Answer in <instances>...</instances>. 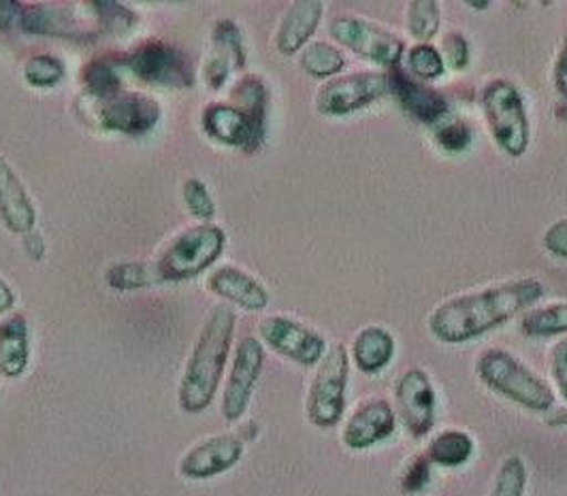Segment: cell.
I'll return each instance as SVG.
<instances>
[{"label":"cell","instance_id":"obj_45","mask_svg":"<svg viewBox=\"0 0 567 496\" xmlns=\"http://www.w3.org/2000/svg\"><path fill=\"white\" fill-rule=\"evenodd\" d=\"M472 7H476V9H486L488 7V2H470Z\"/></svg>","mask_w":567,"mask_h":496},{"label":"cell","instance_id":"obj_14","mask_svg":"<svg viewBox=\"0 0 567 496\" xmlns=\"http://www.w3.org/2000/svg\"><path fill=\"white\" fill-rule=\"evenodd\" d=\"M398 428L395 407L386 399H368L357 405V410L348 415L341 442L354 452L371 450L378 443L386 442Z\"/></svg>","mask_w":567,"mask_h":496},{"label":"cell","instance_id":"obj_29","mask_svg":"<svg viewBox=\"0 0 567 496\" xmlns=\"http://www.w3.org/2000/svg\"><path fill=\"white\" fill-rule=\"evenodd\" d=\"M233 96L237 99L239 110L244 111L258 128L265 131V122H267V87L260 78L248 75L241 82L235 85Z\"/></svg>","mask_w":567,"mask_h":496},{"label":"cell","instance_id":"obj_24","mask_svg":"<svg viewBox=\"0 0 567 496\" xmlns=\"http://www.w3.org/2000/svg\"><path fill=\"white\" fill-rule=\"evenodd\" d=\"M18 28L41 37H78L82 32L75 18L54 4H22Z\"/></svg>","mask_w":567,"mask_h":496},{"label":"cell","instance_id":"obj_10","mask_svg":"<svg viewBox=\"0 0 567 496\" xmlns=\"http://www.w3.org/2000/svg\"><path fill=\"white\" fill-rule=\"evenodd\" d=\"M262 366H265L262 343L255 337H244L237 343L227 382L223 388V415L227 422H237L248 412Z\"/></svg>","mask_w":567,"mask_h":496},{"label":"cell","instance_id":"obj_1","mask_svg":"<svg viewBox=\"0 0 567 496\" xmlns=\"http://www.w3.org/2000/svg\"><path fill=\"white\" fill-rule=\"evenodd\" d=\"M544 297L538 277H516L451 297L429 316V332L446 345H463L508 324Z\"/></svg>","mask_w":567,"mask_h":496},{"label":"cell","instance_id":"obj_17","mask_svg":"<svg viewBox=\"0 0 567 496\" xmlns=\"http://www.w3.org/2000/svg\"><path fill=\"white\" fill-rule=\"evenodd\" d=\"M246 48L241 30L230 22L220 20L214 27V48L205 62V82L212 90H220L227 83L233 69H244Z\"/></svg>","mask_w":567,"mask_h":496},{"label":"cell","instance_id":"obj_16","mask_svg":"<svg viewBox=\"0 0 567 496\" xmlns=\"http://www.w3.org/2000/svg\"><path fill=\"white\" fill-rule=\"evenodd\" d=\"M203 131L207 137L228 145L255 152L260 147L265 131L258 128L255 122L235 105L227 103H212L203 111Z\"/></svg>","mask_w":567,"mask_h":496},{"label":"cell","instance_id":"obj_11","mask_svg":"<svg viewBox=\"0 0 567 496\" xmlns=\"http://www.w3.org/2000/svg\"><path fill=\"white\" fill-rule=\"evenodd\" d=\"M126 66L137 80L163 87H188L195 83L188 55L161 41L143 43L126 58Z\"/></svg>","mask_w":567,"mask_h":496},{"label":"cell","instance_id":"obj_36","mask_svg":"<svg viewBox=\"0 0 567 496\" xmlns=\"http://www.w3.org/2000/svg\"><path fill=\"white\" fill-rule=\"evenodd\" d=\"M92 7L99 11L96 16H99L101 24L110 32H124L137 22V16L120 2H92Z\"/></svg>","mask_w":567,"mask_h":496},{"label":"cell","instance_id":"obj_19","mask_svg":"<svg viewBox=\"0 0 567 496\" xmlns=\"http://www.w3.org/2000/svg\"><path fill=\"white\" fill-rule=\"evenodd\" d=\"M0 220L16 232L30 235L37 221V209L22 179L11 165L0 156Z\"/></svg>","mask_w":567,"mask_h":496},{"label":"cell","instance_id":"obj_42","mask_svg":"<svg viewBox=\"0 0 567 496\" xmlns=\"http://www.w3.org/2000/svg\"><path fill=\"white\" fill-rule=\"evenodd\" d=\"M553 83H555V90H557L559 99L567 105V32L564 37V43H561V50H559L557 60H555Z\"/></svg>","mask_w":567,"mask_h":496},{"label":"cell","instance_id":"obj_37","mask_svg":"<svg viewBox=\"0 0 567 496\" xmlns=\"http://www.w3.org/2000/svg\"><path fill=\"white\" fill-rule=\"evenodd\" d=\"M429 479H431V463L425 454H419L408 463V467L401 475V490L405 495H416L425 490Z\"/></svg>","mask_w":567,"mask_h":496},{"label":"cell","instance_id":"obj_23","mask_svg":"<svg viewBox=\"0 0 567 496\" xmlns=\"http://www.w3.org/2000/svg\"><path fill=\"white\" fill-rule=\"evenodd\" d=\"M350 356L361 373L375 375L384 371L395 356V337L384 327H365L354 334Z\"/></svg>","mask_w":567,"mask_h":496},{"label":"cell","instance_id":"obj_18","mask_svg":"<svg viewBox=\"0 0 567 496\" xmlns=\"http://www.w3.org/2000/svg\"><path fill=\"white\" fill-rule=\"evenodd\" d=\"M324 4L320 0H297L292 2L276 32V50L282 55L299 54L310 45L313 32L322 22Z\"/></svg>","mask_w":567,"mask_h":496},{"label":"cell","instance_id":"obj_38","mask_svg":"<svg viewBox=\"0 0 567 496\" xmlns=\"http://www.w3.org/2000/svg\"><path fill=\"white\" fill-rule=\"evenodd\" d=\"M435 138H437V143H440L442 149L458 154V152H465V149L470 147V143H472V131H470V126L463 124L461 120H454V122H446L442 128H437Z\"/></svg>","mask_w":567,"mask_h":496},{"label":"cell","instance_id":"obj_26","mask_svg":"<svg viewBox=\"0 0 567 496\" xmlns=\"http://www.w3.org/2000/svg\"><path fill=\"white\" fill-rule=\"evenodd\" d=\"M520 331L538 339L567 334V303L559 301L527 309L520 318Z\"/></svg>","mask_w":567,"mask_h":496},{"label":"cell","instance_id":"obj_5","mask_svg":"<svg viewBox=\"0 0 567 496\" xmlns=\"http://www.w3.org/2000/svg\"><path fill=\"white\" fill-rule=\"evenodd\" d=\"M227 232L216 224H199L179 232L156 260L158 276L165 281H184L209 269L225 251Z\"/></svg>","mask_w":567,"mask_h":496},{"label":"cell","instance_id":"obj_30","mask_svg":"<svg viewBox=\"0 0 567 496\" xmlns=\"http://www.w3.org/2000/svg\"><path fill=\"white\" fill-rule=\"evenodd\" d=\"M107 283L114 290H137V288H147L154 283H163V279L158 276L156 262H124V265H115L107 271Z\"/></svg>","mask_w":567,"mask_h":496},{"label":"cell","instance_id":"obj_2","mask_svg":"<svg viewBox=\"0 0 567 496\" xmlns=\"http://www.w3.org/2000/svg\"><path fill=\"white\" fill-rule=\"evenodd\" d=\"M235 329L237 316L230 307L216 304L209 311L177 390L179 407L186 414H200L214 403L225 375Z\"/></svg>","mask_w":567,"mask_h":496},{"label":"cell","instance_id":"obj_12","mask_svg":"<svg viewBox=\"0 0 567 496\" xmlns=\"http://www.w3.org/2000/svg\"><path fill=\"white\" fill-rule=\"evenodd\" d=\"M395 401L399 417L412 437H425L431 433L437 396L425 369L412 366L401 373L395 384Z\"/></svg>","mask_w":567,"mask_h":496},{"label":"cell","instance_id":"obj_39","mask_svg":"<svg viewBox=\"0 0 567 496\" xmlns=\"http://www.w3.org/2000/svg\"><path fill=\"white\" fill-rule=\"evenodd\" d=\"M442 58L446 62V66H451L454 71H463L470 64V41L461 34V32H449L442 39Z\"/></svg>","mask_w":567,"mask_h":496},{"label":"cell","instance_id":"obj_13","mask_svg":"<svg viewBox=\"0 0 567 496\" xmlns=\"http://www.w3.org/2000/svg\"><path fill=\"white\" fill-rule=\"evenodd\" d=\"M244 456V440L237 435H212L195 443L179 461V475L184 479L203 482L233 469Z\"/></svg>","mask_w":567,"mask_h":496},{"label":"cell","instance_id":"obj_32","mask_svg":"<svg viewBox=\"0 0 567 496\" xmlns=\"http://www.w3.org/2000/svg\"><path fill=\"white\" fill-rule=\"evenodd\" d=\"M527 465L520 456H508L495 473L488 496H525L527 493Z\"/></svg>","mask_w":567,"mask_h":496},{"label":"cell","instance_id":"obj_20","mask_svg":"<svg viewBox=\"0 0 567 496\" xmlns=\"http://www.w3.org/2000/svg\"><path fill=\"white\" fill-rule=\"evenodd\" d=\"M207 288L216 297L248 311H262L269 304L267 288L255 276L233 265L220 267L207 277Z\"/></svg>","mask_w":567,"mask_h":496},{"label":"cell","instance_id":"obj_4","mask_svg":"<svg viewBox=\"0 0 567 496\" xmlns=\"http://www.w3.org/2000/svg\"><path fill=\"white\" fill-rule=\"evenodd\" d=\"M481 107L493 143L511 158H520L532 143V122L523 92L511 80H491L481 92Z\"/></svg>","mask_w":567,"mask_h":496},{"label":"cell","instance_id":"obj_7","mask_svg":"<svg viewBox=\"0 0 567 496\" xmlns=\"http://www.w3.org/2000/svg\"><path fill=\"white\" fill-rule=\"evenodd\" d=\"M391 82L386 73L359 71L327 80L316 92V111L327 117H343L386 99Z\"/></svg>","mask_w":567,"mask_h":496},{"label":"cell","instance_id":"obj_3","mask_svg":"<svg viewBox=\"0 0 567 496\" xmlns=\"http://www.w3.org/2000/svg\"><path fill=\"white\" fill-rule=\"evenodd\" d=\"M476 375L491 392L527 412L546 414L555 405V390L550 384L508 350L488 348L481 352Z\"/></svg>","mask_w":567,"mask_h":496},{"label":"cell","instance_id":"obj_21","mask_svg":"<svg viewBox=\"0 0 567 496\" xmlns=\"http://www.w3.org/2000/svg\"><path fill=\"white\" fill-rule=\"evenodd\" d=\"M389 82H391V92L398 94L401 105L419 122L437 124L440 120H444L449 115V110H451L449 101L425 83L419 82L405 73L389 75Z\"/></svg>","mask_w":567,"mask_h":496},{"label":"cell","instance_id":"obj_44","mask_svg":"<svg viewBox=\"0 0 567 496\" xmlns=\"http://www.w3.org/2000/svg\"><path fill=\"white\" fill-rule=\"evenodd\" d=\"M16 303V294L4 279H0V313H7Z\"/></svg>","mask_w":567,"mask_h":496},{"label":"cell","instance_id":"obj_43","mask_svg":"<svg viewBox=\"0 0 567 496\" xmlns=\"http://www.w3.org/2000/svg\"><path fill=\"white\" fill-rule=\"evenodd\" d=\"M20 13H22V2H11V0H0V30L9 32L20 24Z\"/></svg>","mask_w":567,"mask_h":496},{"label":"cell","instance_id":"obj_15","mask_svg":"<svg viewBox=\"0 0 567 496\" xmlns=\"http://www.w3.org/2000/svg\"><path fill=\"white\" fill-rule=\"evenodd\" d=\"M99 120L107 131L122 135H143L158 124L161 105L145 94L117 92L101 101Z\"/></svg>","mask_w":567,"mask_h":496},{"label":"cell","instance_id":"obj_9","mask_svg":"<svg viewBox=\"0 0 567 496\" xmlns=\"http://www.w3.org/2000/svg\"><path fill=\"white\" fill-rule=\"evenodd\" d=\"M258 332L276 354L301 366H316L329 350L327 339L320 332L290 316L265 318Z\"/></svg>","mask_w":567,"mask_h":496},{"label":"cell","instance_id":"obj_35","mask_svg":"<svg viewBox=\"0 0 567 496\" xmlns=\"http://www.w3.org/2000/svg\"><path fill=\"white\" fill-rule=\"evenodd\" d=\"M184 203H186L190 216L205 221V224L216 216V203L200 179L193 177V179L184 182Z\"/></svg>","mask_w":567,"mask_h":496},{"label":"cell","instance_id":"obj_27","mask_svg":"<svg viewBox=\"0 0 567 496\" xmlns=\"http://www.w3.org/2000/svg\"><path fill=\"white\" fill-rule=\"evenodd\" d=\"M299 64L308 75H312L316 80H333L343 71L346 58L341 54L340 48H336L327 41H313L301 50Z\"/></svg>","mask_w":567,"mask_h":496},{"label":"cell","instance_id":"obj_31","mask_svg":"<svg viewBox=\"0 0 567 496\" xmlns=\"http://www.w3.org/2000/svg\"><path fill=\"white\" fill-rule=\"evenodd\" d=\"M446 62L442 52L431 43H419L408 52V75L419 82H433L442 78Z\"/></svg>","mask_w":567,"mask_h":496},{"label":"cell","instance_id":"obj_22","mask_svg":"<svg viewBox=\"0 0 567 496\" xmlns=\"http://www.w3.org/2000/svg\"><path fill=\"white\" fill-rule=\"evenodd\" d=\"M29 362V322L22 313H13L0 322V375L7 380L22 378Z\"/></svg>","mask_w":567,"mask_h":496},{"label":"cell","instance_id":"obj_28","mask_svg":"<svg viewBox=\"0 0 567 496\" xmlns=\"http://www.w3.org/2000/svg\"><path fill=\"white\" fill-rule=\"evenodd\" d=\"M442 24V11L437 0H412L408 2L405 27L410 37L421 43H429Z\"/></svg>","mask_w":567,"mask_h":496},{"label":"cell","instance_id":"obj_8","mask_svg":"<svg viewBox=\"0 0 567 496\" xmlns=\"http://www.w3.org/2000/svg\"><path fill=\"white\" fill-rule=\"evenodd\" d=\"M329 32L346 50H350L359 58H365L382 69H395L405 50L403 39L395 32L359 16L333 18Z\"/></svg>","mask_w":567,"mask_h":496},{"label":"cell","instance_id":"obj_41","mask_svg":"<svg viewBox=\"0 0 567 496\" xmlns=\"http://www.w3.org/2000/svg\"><path fill=\"white\" fill-rule=\"evenodd\" d=\"M542 246H544V249H546L550 256L567 260V218L553 221V224L544 230Z\"/></svg>","mask_w":567,"mask_h":496},{"label":"cell","instance_id":"obj_25","mask_svg":"<svg viewBox=\"0 0 567 496\" xmlns=\"http://www.w3.org/2000/svg\"><path fill=\"white\" fill-rule=\"evenodd\" d=\"M476 452V442L470 433L461 428H449L437 433L426 445L425 456L431 465L456 469L472 461Z\"/></svg>","mask_w":567,"mask_h":496},{"label":"cell","instance_id":"obj_34","mask_svg":"<svg viewBox=\"0 0 567 496\" xmlns=\"http://www.w3.org/2000/svg\"><path fill=\"white\" fill-rule=\"evenodd\" d=\"M82 78H84L87 90H90L94 96H99L101 101H103V99H110V96H114V94L120 92V75H117L114 64H110V62H105V60L90 62V64L85 66Z\"/></svg>","mask_w":567,"mask_h":496},{"label":"cell","instance_id":"obj_40","mask_svg":"<svg viewBox=\"0 0 567 496\" xmlns=\"http://www.w3.org/2000/svg\"><path fill=\"white\" fill-rule=\"evenodd\" d=\"M550 378L553 386L567 403V337L557 341L550 350Z\"/></svg>","mask_w":567,"mask_h":496},{"label":"cell","instance_id":"obj_33","mask_svg":"<svg viewBox=\"0 0 567 496\" xmlns=\"http://www.w3.org/2000/svg\"><path fill=\"white\" fill-rule=\"evenodd\" d=\"M64 73H66L64 64L54 55H34L24 66V80L32 87H41V90L56 87L58 83L64 80Z\"/></svg>","mask_w":567,"mask_h":496},{"label":"cell","instance_id":"obj_6","mask_svg":"<svg viewBox=\"0 0 567 496\" xmlns=\"http://www.w3.org/2000/svg\"><path fill=\"white\" fill-rule=\"evenodd\" d=\"M350 378V354L346 345L333 343L316 364L312 384L306 399L308 422L318 428L338 426L346 412V392Z\"/></svg>","mask_w":567,"mask_h":496}]
</instances>
